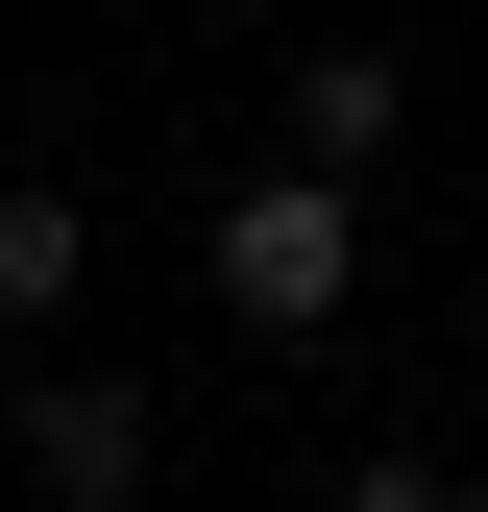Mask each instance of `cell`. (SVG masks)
Returning <instances> with one entry per match:
<instances>
[{
    "instance_id": "52a82bcc",
    "label": "cell",
    "mask_w": 488,
    "mask_h": 512,
    "mask_svg": "<svg viewBox=\"0 0 488 512\" xmlns=\"http://www.w3.org/2000/svg\"><path fill=\"white\" fill-rule=\"evenodd\" d=\"M220 25H244V0H220Z\"/></svg>"
},
{
    "instance_id": "6da1fadb",
    "label": "cell",
    "mask_w": 488,
    "mask_h": 512,
    "mask_svg": "<svg viewBox=\"0 0 488 512\" xmlns=\"http://www.w3.org/2000/svg\"><path fill=\"white\" fill-rule=\"evenodd\" d=\"M220 293L269 317V342H318V317L366 293V196L342 171H220Z\"/></svg>"
},
{
    "instance_id": "5b68a950",
    "label": "cell",
    "mask_w": 488,
    "mask_h": 512,
    "mask_svg": "<svg viewBox=\"0 0 488 512\" xmlns=\"http://www.w3.org/2000/svg\"><path fill=\"white\" fill-rule=\"evenodd\" d=\"M342 512H464V488L440 464H342Z\"/></svg>"
},
{
    "instance_id": "ba28073f",
    "label": "cell",
    "mask_w": 488,
    "mask_h": 512,
    "mask_svg": "<svg viewBox=\"0 0 488 512\" xmlns=\"http://www.w3.org/2000/svg\"><path fill=\"white\" fill-rule=\"evenodd\" d=\"M464 512H488V488H464Z\"/></svg>"
},
{
    "instance_id": "7a4b0ae2",
    "label": "cell",
    "mask_w": 488,
    "mask_h": 512,
    "mask_svg": "<svg viewBox=\"0 0 488 512\" xmlns=\"http://www.w3.org/2000/svg\"><path fill=\"white\" fill-rule=\"evenodd\" d=\"M25 464H49V512H147V464H171V415L122 391V366H49V391H25Z\"/></svg>"
},
{
    "instance_id": "8992f818",
    "label": "cell",
    "mask_w": 488,
    "mask_h": 512,
    "mask_svg": "<svg viewBox=\"0 0 488 512\" xmlns=\"http://www.w3.org/2000/svg\"><path fill=\"white\" fill-rule=\"evenodd\" d=\"M464 342H488V293H464Z\"/></svg>"
},
{
    "instance_id": "3957f363",
    "label": "cell",
    "mask_w": 488,
    "mask_h": 512,
    "mask_svg": "<svg viewBox=\"0 0 488 512\" xmlns=\"http://www.w3.org/2000/svg\"><path fill=\"white\" fill-rule=\"evenodd\" d=\"M391 147H415V49H293V171H342V196H366Z\"/></svg>"
},
{
    "instance_id": "277c9868",
    "label": "cell",
    "mask_w": 488,
    "mask_h": 512,
    "mask_svg": "<svg viewBox=\"0 0 488 512\" xmlns=\"http://www.w3.org/2000/svg\"><path fill=\"white\" fill-rule=\"evenodd\" d=\"M98 293V220H74V171H25L0 196V317H74Z\"/></svg>"
}]
</instances>
